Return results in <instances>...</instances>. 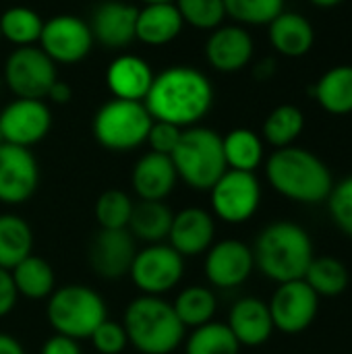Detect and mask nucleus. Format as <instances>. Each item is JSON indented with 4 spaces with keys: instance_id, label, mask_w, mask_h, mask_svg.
Returning <instances> with one entry per match:
<instances>
[{
    "instance_id": "nucleus-22",
    "label": "nucleus",
    "mask_w": 352,
    "mask_h": 354,
    "mask_svg": "<svg viewBox=\"0 0 352 354\" xmlns=\"http://www.w3.org/2000/svg\"><path fill=\"white\" fill-rule=\"evenodd\" d=\"M226 326L234 334L241 346L257 348L263 346L274 334V322L266 301L257 297H243L234 301L228 311Z\"/></svg>"
},
{
    "instance_id": "nucleus-26",
    "label": "nucleus",
    "mask_w": 352,
    "mask_h": 354,
    "mask_svg": "<svg viewBox=\"0 0 352 354\" xmlns=\"http://www.w3.org/2000/svg\"><path fill=\"white\" fill-rule=\"evenodd\" d=\"M311 91L315 102L328 114H352V64H338L328 68Z\"/></svg>"
},
{
    "instance_id": "nucleus-25",
    "label": "nucleus",
    "mask_w": 352,
    "mask_h": 354,
    "mask_svg": "<svg viewBox=\"0 0 352 354\" xmlns=\"http://www.w3.org/2000/svg\"><path fill=\"white\" fill-rule=\"evenodd\" d=\"M174 212L166 201H135L133 214L129 220L127 230L137 243L143 245H156L166 243L168 232L172 226Z\"/></svg>"
},
{
    "instance_id": "nucleus-16",
    "label": "nucleus",
    "mask_w": 352,
    "mask_h": 354,
    "mask_svg": "<svg viewBox=\"0 0 352 354\" xmlns=\"http://www.w3.org/2000/svg\"><path fill=\"white\" fill-rule=\"evenodd\" d=\"M137 253V241L124 230L100 228L87 249V261L93 274L102 280H120L129 276Z\"/></svg>"
},
{
    "instance_id": "nucleus-13",
    "label": "nucleus",
    "mask_w": 352,
    "mask_h": 354,
    "mask_svg": "<svg viewBox=\"0 0 352 354\" xmlns=\"http://www.w3.org/2000/svg\"><path fill=\"white\" fill-rule=\"evenodd\" d=\"M268 307L274 330L295 336L313 326L319 311V297L305 280H293L278 284Z\"/></svg>"
},
{
    "instance_id": "nucleus-27",
    "label": "nucleus",
    "mask_w": 352,
    "mask_h": 354,
    "mask_svg": "<svg viewBox=\"0 0 352 354\" xmlns=\"http://www.w3.org/2000/svg\"><path fill=\"white\" fill-rule=\"evenodd\" d=\"M222 149L228 170L255 172L266 160V143L261 135L245 127L228 131L222 137Z\"/></svg>"
},
{
    "instance_id": "nucleus-7",
    "label": "nucleus",
    "mask_w": 352,
    "mask_h": 354,
    "mask_svg": "<svg viewBox=\"0 0 352 354\" xmlns=\"http://www.w3.org/2000/svg\"><path fill=\"white\" fill-rule=\"evenodd\" d=\"M151 122L154 118L143 102L112 97L95 110L91 133L104 149L124 153L145 145Z\"/></svg>"
},
{
    "instance_id": "nucleus-47",
    "label": "nucleus",
    "mask_w": 352,
    "mask_h": 354,
    "mask_svg": "<svg viewBox=\"0 0 352 354\" xmlns=\"http://www.w3.org/2000/svg\"><path fill=\"white\" fill-rule=\"evenodd\" d=\"M143 4H162V2H174V0H141Z\"/></svg>"
},
{
    "instance_id": "nucleus-14",
    "label": "nucleus",
    "mask_w": 352,
    "mask_h": 354,
    "mask_svg": "<svg viewBox=\"0 0 352 354\" xmlns=\"http://www.w3.org/2000/svg\"><path fill=\"white\" fill-rule=\"evenodd\" d=\"M203 272L210 286L218 290L239 288L255 272L253 249L239 239L216 241L205 253Z\"/></svg>"
},
{
    "instance_id": "nucleus-2",
    "label": "nucleus",
    "mask_w": 352,
    "mask_h": 354,
    "mask_svg": "<svg viewBox=\"0 0 352 354\" xmlns=\"http://www.w3.org/2000/svg\"><path fill=\"white\" fill-rule=\"evenodd\" d=\"M266 176L278 195L305 205L324 203L334 187L328 164L299 145L274 149L266 160Z\"/></svg>"
},
{
    "instance_id": "nucleus-48",
    "label": "nucleus",
    "mask_w": 352,
    "mask_h": 354,
    "mask_svg": "<svg viewBox=\"0 0 352 354\" xmlns=\"http://www.w3.org/2000/svg\"><path fill=\"white\" fill-rule=\"evenodd\" d=\"M2 143H4V139H2V133H0V145H2Z\"/></svg>"
},
{
    "instance_id": "nucleus-46",
    "label": "nucleus",
    "mask_w": 352,
    "mask_h": 354,
    "mask_svg": "<svg viewBox=\"0 0 352 354\" xmlns=\"http://www.w3.org/2000/svg\"><path fill=\"white\" fill-rule=\"evenodd\" d=\"M309 2L317 8H334V6L342 4L344 0H309Z\"/></svg>"
},
{
    "instance_id": "nucleus-40",
    "label": "nucleus",
    "mask_w": 352,
    "mask_h": 354,
    "mask_svg": "<svg viewBox=\"0 0 352 354\" xmlns=\"http://www.w3.org/2000/svg\"><path fill=\"white\" fill-rule=\"evenodd\" d=\"M180 135H183V129L180 127H174V124L162 122V120H154L151 122V129L147 133L145 145L154 153L172 156V151L176 149V145L180 141Z\"/></svg>"
},
{
    "instance_id": "nucleus-15",
    "label": "nucleus",
    "mask_w": 352,
    "mask_h": 354,
    "mask_svg": "<svg viewBox=\"0 0 352 354\" xmlns=\"http://www.w3.org/2000/svg\"><path fill=\"white\" fill-rule=\"evenodd\" d=\"M39 187V164L31 149L0 145V203H27Z\"/></svg>"
},
{
    "instance_id": "nucleus-43",
    "label": "nucleus",
    "mask_w": 352,
    "mask_h": 354,
    "mask_svg": "<svg viewBox=\"0 0 352 354\" xmlns=\"http://www.w3.org/2000/svg\"><path fill=\"white\" fill-rule=\"evenodd\" d=\"M71 97H73L71 85H68L66 81L56 79L54 85L50 87L48 95H46V102H52V104H66V102H71Z\"/></svg>"
},
{
    "instance_id": "nucleus-41",
    "label": "nucleus",
    "mask_w": 352,
    "mask_h": 354,
    "mask_svg": "<svg viewBox=\"0 0 352 354\" xmlns=\"http://www.w3.org/2000/svg\"><path fill=\"white\" fill-rule=\"evenodd\" d=\"M19 301V292L12 282V274L0 268V319L6 317Z\"/></svg>"
},
{
    "instance_id": "nucleus-11",
    "label": "nucleus",
    "mask_w": 352,
    "mask_h": 354,
    "mask_svg": "<svg viewBox=\"0 0 352 354\" xmlns=\"http://www.w3.org/2000/svg\"><path fill=\"white\" fill-rule=\"evenodd\" d=\"M37 46L56 66H73L83 62L91 54L95 39L89 29V23L83 17L73 12H60L44 21Z\"/></svg>"
},
{
    "instance_id": "nucleus-28",
    "label": "nucleus",
    "mask_w": 352,
    "mask_h": 354,
    "mask_svg": "<svg viewBox=\"0 0 352 354\" xmlns=\"http://www.w3.org/2000/svg\"><path fill=\"white\" fill-rule=\"evenodd\" d=\"M33 253V230L19 214H0V268L12 270Z\"/></svg>"
},
{
    "instance_id": "nucleus-8",
    "label": "nucleus",
    "mask_w": 352,
    "mask_h": 354,
    "mask_svg": "<svg viewBox=\"0 0 352 354\" xmlns=\"http://www.w3.org/2000/svg\"><path fill=\"white\" fill-rule=\"evenodd\" d=\"M207 193L212 216L232 226L249 222L257 214L263 195L255 172L241 170H226Z\"/></svg>"
},
{
    "instance_id": "nucleus-32",
    "label": "nucleus",
    "mask_w": 352,
    "mask_h": 354,
    "mask_svg": "<svg viewBox=\"0 0 352 354\" xmlns=\"http://www.w3.org/2000/svg\"><path fill=\"white\" fill-rule=\"evenodd\" d=\"M303 129H305L303 110L293 104H282V106H276L266 116L263 127H261V139L274 149H282V147L295 145Z\"/></svg>"
},
{
    "instance_id": "nucleus-34",
    "label": "nucleus",
    "mask_w": 352,
    "mask_h": 354,
    "mask_svg": "<svg viewBox=\"0 0 352 354\" xmlns=\"http://www.w3.org/2000/svg\"><path fill=\"white\" fill-rule=\"evenodd\" d=\"M185 354H239L241 344L222 322H210L185 336Z\"/></svg>"
},
{
    "instance_id": "nucleus-49",
    "label": "nucleus",
    "mask_w": 352,
    "mask_h": 354,
    "mask_svg": "<svg viewBox=\"0 0 352 354\" xmlns=\"http://www.w3.org/2000/svg\"><path fill=\"white\" fill-rule=\"evenodd\" d=\"M0 41H2V31H0Z\"/></svg>"
},
{
    "instance_id": "nucleus-21",
    "label": "nucleus",
    "mask_w": 352,
    "mask_h": 354,
    "mask_svg": "<svg viewBox=\"0 0 352 354\" xmlns=\"http://www.w3.org/2000/svg\"><path fill=\"white\" fill-rule=\"evenodd\" d=\"M178 183L170 156L147 151L131 170V189L139 201H166Z\"/></svg>"
},
{
    "instance_id": "nucleus-37",
    "label": "nucleus",
    "mask_w": 352,
    "mask_h": 354,
    "mask_svg": "<svg viewBox=\"0 0 352 354\" xmlns=\"http://www.w3.org/2000/svg\"><path fill=\"white\" fill-rule=\"evenodd\" d=\"M174 6L183 23L199 31H214L226 21L224 0H174Z\"/></svg>"
},
{
    "instance_id": "nucleus-44",
    "label": "nucleus",
    "mask_w": 352,
    "mask_h": 354,
    "mask_svg": "<svg viewBox=\"0 0 352 354\" xmlns=\"http://www.w3.org/2000/svg\"><path fill=\"white\" fill-rule=\"evenodd\" d=\"M0 354H27V353H25L23 344H21L15 336H10V334H6V332H0Z\"/></svg>"
},
{
    "instance_id": "nucleus-36",
    "label": "nucleus",
    "mask_w": 352,
    "mask_h": 354,
    "mask_svg": "<svg viewBox=\"0 0 352 354\" xmlns=\"http://www.w3.org/2000/svg\"><path fill=\"white\" fill-rule=\"evenodd\" d=\"M284 4L286 0H224L226 17L243 27L270 25L284 10Z\"/></svg>"
},
{
    "instance_id": "nucleus-4",
    "label": "nucleus",
    "mask_w": 352,
    "mask_h": 354,
    "mask_svg": "<svg viewBox=\"0 0 352 354\" xmlns=\"http://www.w3.org/2000/svg\"><path fill=\"white\" fill-rule=\"evenodd\" d=\"M122 328L129 338V346L139 354L176 353L187 336V328L176 317L172 303L164 297H135L124 313Z\"/></svg>"
},
{
    "instance_id": "nucleus-3",
    "label": "nucleus",
    "mask_w": 352,
    "mask_h": 354,
    "mask_svg": "<svg viewBox=\"0 0 352 354\" xmlns=\"http://www.w3.org/2000/svg\"><path fill=\"white\" fill-rule=\"evenodd\" d=\"M251 249L255 270L276 284L303 280L315 257L311 234L290 220H276L261 228Z\"/></svg>"
},
{
    "instance_id": "nucleus-19",
    "label": "nucleus",
    "mask_w": 352,
    "mask_h": 354,
    "mask_svg": "<svg viewBox=\"0 0 352 354\" xmlns=\"http://www.w3.org/2000/svg\"><path fill=\"white\" fill-rule=\"evenodd\" d=\"M166 243L185 259L205 255L216 243V218L212 212L197 205L174 212Z\"/></svg>"
},
{
    "instance_id": "nucleus-10",
    "label": "nucleus",
    "mask_w": 352,
    "mask_h": 354,
    "mask_svg": "<svg viewBox=\"0 0 352 354\" xmlns=\"http://www.w3.org/2000/svg\"><path fill=\"white\" fill-rule=\"evenodd\" d=\"M4 83L15 97L46 100L58 79L56 64L39 46L15 48L4 60Z\"/></svg>"
},
{
    "instance_id": "nucleus-23",
    "label": "nucleus",
    "mask_w": 352,
    "mask_h": 354,
    "mask_svg": "<svg viewBox=\"0 0 352 354\" xmlns=\"http://www.w3.org/2000/svg\"><path fill=\"white\" fill-rule=\"evenodd\" d=\"M185 29L183 17L174 2L143 4L137 12L135 41L151 48H162L172 44Z\"/></svg>"
},
{
    "instance_id": "nucleus-38",
    "label": "nucleus",
    "mask_w": 352,
    "mask_h": 354,
    "mask_svg": "<svg viewBox=\"0 0 352 354\" xmlns=\"http://www.w3.org/2000/svg\"><path fill=\"white\" fill-rule=\"evenodd\" d=\"M326 203L334 226L352 239V174L342 178L340 183H334Z\"/></svg>"
},
{
    "instance_id": "nucleus-12",
    "label": "nucleus",
    "mask_w": 352,
    "mask_h": 354,
    "mask_svg": "<svg viewBox=\"0 0 352 354\" xmlns=\"http://www.w3.org/2000/svg\"><path fill=\"white\" fill-rule=\"evenodd\" d=\"M52 110L46 100L15 97L0 110V133L4 143L31 149L48 137Z\"/></svg>"
},
{
    "instance_id": "nucleus-33",
    "label": "nucleus",
    "mask_w": 352,
    "mask_h": 354,
    "mask_svg": "<svg viewBox=\"0 0 352 354\" xmlns=\"http://www.w3.org/2000/svg\"><path fill=\"white\" fill-rule=\"evenodd\" d=\"M303 280L313 288V292L319 299L322 297L334 299L349 288L351 276H349V268L338 257L322 255V257H313Z\"/></svg>"
},
{
    "instance_id": "nucleus-30",
    "label": "nucleus",
    "mask_w": 352,
    "mask_h": 354,
    "mask_svg": "<svg viewBox=\"0 0 352 354\" xmlns=\"http://www.w3.org/2000/svg\"><path fill=\"white\" fill-rule=\"evenodd\" d=\"M172 309L187 330H195L214 322L218 313V297L210 286H185L172 301Z\"/></svg>"
},
{
    "instance_id": "nucleus-20",
    "label": "nucleus",
    "mask_w": 352,
    "mask_h": 354,
    "mask_svg": "<svg viewBox=\"0 0 352 354\" xmlns=\"http://www.w3.org/2000/svg\"><path fill=\"white\" fill-rule=\"evenodd\" d=\"M154 77L156 71L151 64L133 52H118L106 68L108 91L118 100L143 102L154 83Z\"/></svg>"
},
{
    "instance_id": "nucleus-5",
    "label": "nucleus",
    "mask_w": 352,
    "mask_h": 354,
    "mask_svg": "<svg viewBox=\"0 0 352 354\" xmlns=\"http://www.w3.org/2000/svg\"><path fill=\"white\" fill-rule=\"evenodd\" d=\"M170 160L176 168L178 180L199 193H207L228 170L222 135L203 124L183 129L180 141Z\"/></svg>"
},
{
    "instance_id": "nucleus-39",
    "label": "nucleus",
    "mask_w": 352,
    "mask_h": 354,
    "mask_svg": "<svg viewBox=\"0 0 352 354\" xmlns=\"http://www.w3.org/2000/svg\"><path fill=\"white\" fill-rule=\"evenodd\" d=\"M89 340H91V346L98 354H122L124 348L129 346V338H127L122 324H118L114 319L102 322L93 330Z\"/></svg>"
},
{
    "instance_id": "nucleus-35",
    "label": "nucleus",
    "mask_w": 352,
    "mask_h": 354,
    "mask_svg": "<svg viewBox=\"0 0 352 354\" xmlns=\"http://www.w3.org/2000/svg\"><path fill=\"white\" fill-rule=\"evenodd\" d=\"M135 201L129 193L120 189L104 191L93 205V216L100 228L104 230H124L129 226Z\"/></svg>"
},
{
    "instance_id": "nucleus-24",
    "label": "nucleus",
    "mask_w": 352,
    "mask_h": 354,
    "mask_svg": "<svg viewBox=\"0 0 352 354\" xmlns=\"http://www.w3.org/2000/svg\"><path fill=\"white\" fill-rule=\"evenodd\" d=\"M268 37L280 56L301 58L311 52L315 44V29L305 15L284 8L268 25Z\"/></svg>"
},
{
    "instance_id": "nucleus-17",
    "label": "nucleus",
    "mask_w": 352,
    "mask_h": 354,
    "mask_svg": "<svg viewBox=\"0 0 352 354\" xmlns=\"http://www.w3.org/2000/svg\"><path fill=\"white\" fill-rule=\"evenodd\" d=\"M205 60L218 73H239L247 68L255 54V41L243 25H220L205 39Z\"/></svg>"
},
{
    "instance_id": "nucleus-1",
    "label": "nucleus",
    "mask_w": 352,
    "mask_h": 354,
    "mask_svg": "<svg viewBox=\"0 0 352 354\" xmlns=\"http://www.w3.org/2000/svg\"><path fill=\"white\" fill-rule=\"evenodd\" d=\"M216 100L212 79L191 64H174L156 73L143 100L154 120L180 129L201 124Z\"/></svg>"
},
{
    "instance_id": "nucleus-9",
    "label": "nucleus",
    "mask_w": 352,
    "mask_h": 354,
    "mask_svg": "<svg viewBox=\"0 0 352 354\" xmlns=\"http://www.w3.org/2000/svg\"><path fill=\"white\" fill-rule=\"evenodd\" d=\"M185 257L168 243L145 245L137 249L129 278L141 295L164 297L174 290L185 278Z\"/></svg>"
},
{
    "instance_id": "nucleus-6",
    "label": "nucleus",
    "mask_w": 352,
    "mask_h": 354,
    "mask_svg": "<svg viewBox=\"0 0 352 354\" xmlns=\"http://www.w3.org/2000/svg\"><path fill=\"white\" fill-rule=\"evenodd\" d=\"M46 319L54 334L89 340L93 330L108 319L104 297L85 284H64L46 299Z\"/></svg>"
},
{
    "instance_id": "nucleus-42",
    "label": "nucleus",
    "mask_w": 352,
    "mask_h": 354,
    "mask_svg": "<svg viewBox=\"0 0 352 354\" xmlns=\"http://www.w3.org/2000/svg\"><path fill=\"white\" fill-rule=\"evenodd\" d=\"M39 354H81V346L73 338H66V336H60V334H52L44 342Z\"/></svg>"
},
{
    "instance_id": "nucleus-18",
    "label": "nucleus",
    "mask_w": 352,
    "mask_h": 354,
    "mask_svg": "<svg viewBox=\"0 0 352 354\" xmlns=\"http://www.w3.org/2000/svg\"><path fill=\"white\" fill-rule=\"evenodd\" d=\"M139 8L124 0H104L87 19L95 44L106 50L122 52L135 41V23Z\"/></svg>"
},
{
    "instance_id": "nucleus-45",
    "label": "nucleus",
    "mask_w": 352,
    "mask_h": 354,
    "mask_svg": "<svg viewBox=\"0 0 352 354\" xmlns=\"http://www.w3.org/2000/svg\"><path fill=\"white\" fill-rule=\"evenodd\" d=\"M274 73H276V60H272V58H263V60L255 66V75H257L259 79H263V81H268Z\"/></svg>"
},
{
    "instance_id": "nucleus-31",
    "label": "nucleus",
    "mask_w": 352,
    "mask_h": 354,
    "mask_svg": "<svg viewBox=\"0 0 352 354\" xmlns=\"http://www.w3.org/2000/svg\"><path fill=\"white\" fill-rule=\"evenodd\" d=\"M41 29H44V19L31 6L15 4L0 12L2 39L12 44L15 48L37 46Z\"/></svg>"
},
{
    "instance_id": "nucleus-29",
    "label": "nucleus",
    "mask_w": 352,
    "mask_h": 354,
    "mask_svg": "<svg viewBox=\"0 0 352 354\" xmlns=\"http://www.w3.org/2000/svg\"><path fill=\"white\" fill-rule=\"evenodd\" d=\"M15 288L19 297L29 301H46L56 288V274L54 268L39 255L25 257L19 266L10 270Z\"/></svg>"
}]
</instances>
